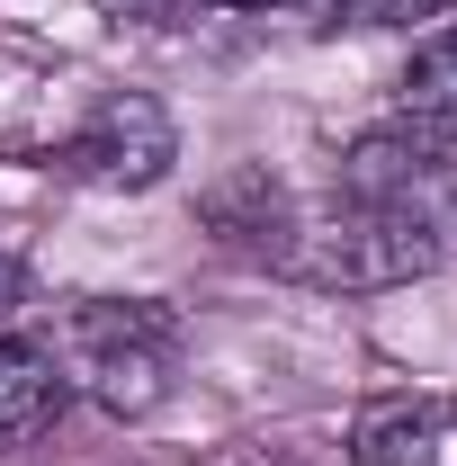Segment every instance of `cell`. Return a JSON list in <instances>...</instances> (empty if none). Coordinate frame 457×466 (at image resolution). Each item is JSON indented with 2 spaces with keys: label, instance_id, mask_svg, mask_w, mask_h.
<instances>
[{
  "label": "cell",
  "instance_id": "6da1fadb",
  "mask_svg": "<svg viewBox=\"0 0 457 466\" xmlns=\"http://www.w3.org/2000/svg\"><path fill=\"white\" fill-rule=\"evenodd\" d=\"M179 350H188V332H179V314L162 296H81V305H63V323H55L63 386H81L117 421H144V412L171 404Z\"/></svg>",
  "mask_w": 457,
  "mask_h": 466
},
{
  "label": "cell",
  "instance_id": "7a4b0ae2",
  "mask_svg": "<svg viewBox=\"0 0 457 466\" xmlns=\"http://www.w3.org/2000/svg\"><path fill=\"white\" fill-rule=\"evenodd\" d=\"M287 269H296V279H314V288H350V296L403 288V279L440 269V216H403V207H350V198H323V216H305V225H296Z\"/></svg>",
  "mask_w": 457,
  "mask_h": 466
},
{
  "label": "cell",
  "instance_id": "3957f363",
  "mask_svg": "<svg viewBox=\"0 0 457 466\" xmlns=\"http://www.w3.org/2000/svg\"><path fill=\"white\" fill-rule=\"evenodd\" d=\"M171 162H179V126H171V108L153 90H108L55 144V179H72V188H117V198L153 188Z\"/></svg>",
  "mask_w": 457,
  "mask_h": 466
},
{
  "label": "cell",
  "instance_id": "277c9868",
  "mask_svg": "<svg viewBox=\"0 0 457 466\" xmlns=\"http://www.w3.org/2000/svg\"><path fill=\"white\" fill-rule=\"evenodd\" d=\"M332 198L350 207H403V216H440V198H449V144L440 135H421V126H368L359 144L341 153V171H332Z\"/></svg>",
  "mask_w": 457,
  "mask_h": 466
},
{
  "label": "cell",
  "instance_id": "5b68a950",
  "mask_svg": "<svg viewBox=\"0 0 457 466\" xmlns=\"http://www.w3.org/2000/svg\"><path fill=\"white\" fill-rule=\"evenodd\" d=\"M350 466H457L449 395H377L350 421Z\"/></svg>",
  "mask_w": 457,
  "mask_h": 466
},
{
  "label": "cell",
  "instance_id": "8992f818",
  "mask_svg": "<svg viewBox=\"0 0 457 466\" xmlns=\"http://www.w3.org/2000/svg\"><path fill=\"white\" fill-rule=\"evenodd\" d=\"M72 404V386H63L55 350L46 341H18V332H0V449H27V440H46Z\"/></svg>",
  "mask_w": 457,
  "mask_h": 466
},
{
  "label": "cell",
  "instance_id": "52a82bcc",
  "mask_svg": "<svg viewBox=\"0 0 457 466\" xmlns=\"http://www.w3.org/2000/svg\"><path fill=\"white\" fill-rule=\"evenodd\" d=\"M207 225L225 233V242H242V251H260V260H279V269H287L305 216L287 207V188L269 171H233L225 188H207Z\"/></svg>",
  "mask_w": 457,
  "mask_h": 466
},
{
  "label": "cell",
  "instance_id": "ba28073f",
  "mask_svg": "<svg viewBox=\"0 0 457 466\" xmlns=\"http://www.w3.org/2000/svg\"><path fill=\"white\" fill-rule=\"evenodd\" d=\"M395 116L421 126V135H440L457 153V27H440L431 46H412V63L395 81Z\"/></svg>",
  "mask_w": 457,
  "mask_h": 466
},
{
  "label": "cell",
  "instance_id": "9c48e42d",
  "mask_svg": "<svg viewBox=\"0 0 457 466\" xmlns=\"http://www.w3.org/2000/svg\"><path fill=\"white\" fill-rule=\"evenodd\" d=\"M323 18L314 27H412V18H440L457 0H314Z\"/></svg>",
  "mask_w": 457,
  "mask_h": 466
},
{
  "label": "cell",
  "instance_id": "30bf717a",
  "mask_svg": "<svg viewBox=\"0 0 457 466\" xmlns=\"http://www.w3.org/2000/svg\"><path fill=\"white\" fill-rule=\"evenodd\" d=\"M108 18H126V27H179V18H198V9H287V0H99Z\"/></svg>",
  "mask_w": 457,
  "mask_h": 466
},
{
  "label": "cell",
  "instance_id": "8fae6325",
  "mask_svg": "<svg viewBox=\"0 0 457 466\" xmlns=\"http://www.w3.org/2000/svg\"><path fill=\"white\" fill-rule=\"evenodd\" d=\"M9 296H18V260H0V305H9Z\"/></svg>",
  "mask_w": 457,
  "mask_h": 466
}]
</instances>
